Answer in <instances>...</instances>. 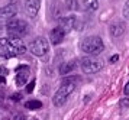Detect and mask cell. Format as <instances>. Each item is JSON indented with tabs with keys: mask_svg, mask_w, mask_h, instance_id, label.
Segmentation results:
<instances>
[{
	"mask_svg": "<svg viewBox=\"0 0 129 120\" xmlns=\"http://www.w3.org/2000/svg\"><path fill=\"white\" fill-rule=\"evenodd\" d=\"M77 81H78V77H67V78L62 81L61 87L58 88V91L55 93V96H54V98H52L54 106H57V107L64 106L65 101L68 100V97H70L71 94H73V91L76 90Z\"/></svg>",
	"mask_w": 129,
	"mask_h": 120,
	"instance_id": "obj_1",
	"label": "cell"
},
{
	"mask_svg": "<svg viewBox=\"0 0 129 120\" xmlns=\"http://www.w3.org/2000/svg\"><path fill=\"white\" fill-rule=\"evenodd\" d=\"M0 49L5 52L7 58L16 57V55H23L26 52V46L19 38H0Z\"/></svg>",
	"mask_w": 129,
	"mask_h": 120,
	"instance_id": "obj_2",
	"label": "cell"
},
{
	"mask_svg": "<svg viewBox=\"0 0 129 120\" xmlns=\"http://www.w3.org/2000/svg\"><path fill=\"white\" fill-rule=\"evenodd\" d=\"M105 49V44L99 36H88L81 42V51L88 55H99Z\"/></svg>",
	"mask_w": 129,
	"mask_h": 120,
	"instance_id": "obj_3",
	"label": "cell"
},
{
	"mask_svg": "<svg viewBox=\"0 0 129 120\" xmlns=\"http://www.w3.org/2000/svg\"><path fill=\"white\" fill-rule=\"evenodd\" d=\"M6 30L7 33L13 36V38H18L20 35H25L26 33V30H28V23L22 20V19H9L6 23Z\"/></svg>",
	"mask_w": 129,
	"mask_h": 120,
	"instance_id": "obj_4",
	"label": "cell"
},
{
	"mask_svg": "<svg viewBox=\"0 0 129 120\" xmlns=\"http://www.w3.org/2000/svg\"><path fill=\"white\" fill-rule=\"evenodd\" d=\"M103 68V61L96 57H87L81 61V69L84 74H96Z\"/></svg>",
	"mask_w": 129,
	"mask_h": 120,
	"instance_id": "obj_5",
	"label": "cell"
},
{
	"mask_svg": "<svg viewBox=\"0 0 129 120\" xmlns=\"http://www.w3.org/2000/svg\"><path fill=\"white\" fill-rule=\"evenodd\" d=\"M30 52L36 57H45L49 52V44L45 38H36L30 44Z\"/></svg>",
	"mask_w": 129,
	"mask_h": 120,
	"instance_id": "obj_6",
	"label": "cell"
},
{
	"mask_svg": "<svg viewBox=\"0 0 129 120\" xmlns=\"http://www.w3.org/2000/svg\"><path fill=\"white\" fill-rule=\"evenodd\" d=\"M76 22H77L76 16H62V17L58 19V26L62 29L64 32H70V30L74 29Z\"/></svg>",
	"mask_w": 129,
	"mask_h": 120,
	"instance_id": "obj_7",
	"label": "cell"
},
{
	"mask_svg": "<svg viewBox=\"0 0 129 120\" xmlns=\"http://www.w3.org/2000/svg\"><path fill=\"white\" fill-rule=\"evenodd\" d=\"M25 9L30 17H35L41 9V0H25Z\"/></svg>",
	"mask_w": 129,
	"mask_h": 120,
	"instance_id": "obj_8",
	"label": "cell"
},
{
	"mask_svg": "<svg viewBox=\"0 0 129 120\" xmlns=\"http://www.w3.org/2000/svg\"><path fill=\"white\" fill-rule=\"evenodd\" d=\"M18 75H16V86H25L26 81L29 78V69H28V65H20L18 69Z\"/></svg>",
	"mask_w": 129,
	"mask_h": 120,
	"instance_id": "obj_9",
	"label": "cell"
},
{
	"mask_svg": "<svg viewBox=\"0 0 129 120\" xmlns=\"http://www.w3.org/2000/svg\"><path fill=\"white\" fill-rule=\"evenodd\" d=\"M16 13H18V9L15 6H3V7H0V20H9L16 16Z\"/></svg>",
	"mask_w": 129,
	"mask_h": 120,
	"instance_id": "obj_10",
	"label": "cell"
},
{
	"mask_svg": "<svg viewBox=\"0 0 129 120\" xmlns=\"http://www.w3.org/2000/svg\"><path fill=\"white\" fill-rule=\"evenodd\" d=\"M125 30H126V26H125L123 22H115L109 26V33H110L112 38H119V36H122V35L125 33Z\"/></svg>",
	"mask_w": 129,
	"mask_h": 120,
	"instance_id": "obj_11",
	"label": "cell"
},
{
	"mask_svg": "<svg viewBox=\"0 0 129 120\" xmlns=\"http://www.w3.org/2000/svg\"><path fill=\"white\" fill-rule=\"evenodd\" d=\"M64 38H65V32L59 28V26H57V28H54L52 30H51L49 39H51V44H52V45H59V44L64 41Z\"/></svg>",
	"mask_w": 129,
	"mask_h": 120,
	"instance_id": "obj_12",
	"label": "cell"
},
{
	"mask_svg": "<svg viewBox=\"0 0 129 120\" xmlns=\"http://www.w3.org/2000/svg\"><path fill=\"white\" fill-rule=\"evenodd\" d=\"M74 65H76V62H74V61H70V62H64V64H61V65H59V69H58L59 74H61V75L68 74L70 71H73Z\"/></svg>",
	"mask_w": 129,
	"mask_h": 120,
	"instance_id": "obj_13",
	"label": "cell"
},
{
	"mask_svg": "<svg viewBox=\"0 0 129 120\" xmlns=\"http://www.w3.org/2000/svg\"><path fill=\"white\" fill-rule=\"evenodd\" d=\"M83 5H84L86 10H90V12H94L99 9V2L97 0H84Z\"/></svg>",
	"mask_w": 129,
	"mask_h": 120,
	"instance_id": "obj_14",
	"label": "cell"
},
{
	"mask_svg": "<svg viewBox=\"0 0 129 120\" xmlns=\"http://www.w3.org/2000/svg\"><path fill=\"white\" fill-rule=\"evenodd\" d=\"M26 109L29 110H36V109H41L42 107V103L39 100H29V101H26Z\"/></svg>",
	"mask_w": 129,
	"mask_h": 120,
	"instance_id": "obj_15",
	"label": "cell"
},
{
	"mask_svg": "<svg viewBox=\"0 0 129 120\" xmlns=\"http://www.w3.org/2000/svg\"><path fill=\"white\" fill-rule=\"evenodd\" d=\"M67 6L70 7L71 10H78V2L77 0H68L67 2Z\"/></svg>",
	"mask_w": 129,
	"mask_h": 120,
	"instance_id": "obj_16",
	"label": "cell"
},
{
	"mask_svg": "<svg viewBox=\"0 0 129 120\" xmlns=\"http://www.w3.org/2000/svg\"><path fill=\"white\" fill-rule=\"evenodd\" d=\"M123 16L129 20V0L125 3V6H123Z\"/></svg>",
	"mask_w": 129,
	"mask_h": 120,
	"instance_id": "obj_17",
	"label": "cell"
},
{
	"mask_svg": "<svg viewBox=\"0 0 129 120\" xmlns=\"http://www.w3.org/2000/svg\"><path fill=\"white\" fill-rule=\"evenodd\" d=\"M119 106H120V109H128L129 107V98H122L120 103H119Z\"/></svg>",
	"mask_w": 129,
	"mask_h": 120,
	"instance_id": "obj_18",
	"label": "cell"
},
{
	"mask_svg": "<svg viewBox=\"0 0 129 120\" xmlns=\"http://www.w3.org/2000/svg\"><path fill=\"white\" fill-rule=\"evenodd\" d=\"M34 88H35V80H32L29 84L26 86V93H32L34 91Z\"/></svg>",
	"mask_w": 129,
	"mask_h": 120,
	"instance_id": "obj_19",
	"label": "cell"
},
{
	"mask_svg": "<svg viewBox=\"0 0 129 120\" xmlns=\"http://www.w3.org/2000/svg\"><path fill=\"white\" fill-rule=\"evenodd\" d=\"M6 74H9V71H7L3 65H0V75H6Z\"/></svg>",
	"mask_w": 129,
	"mask_h": 120,
	"instance_id": "obj_20",
	"label": "cell"
},
{
	"mask_svg": "<svg viewBox=\"0 0 129 120\" xmlns=\"http://www.w3.org/2000/svg\"><path fill=\"white\" fill-rule=\"evenodd\" d=\"M13 120H26V117H25L23 114H16L13 117Z\"/></svg>",
	"mask_w": 129,
	"mask_h": 120,
	"instance_id": "obj_21",
	"label": "cell"
},
{
	"mask_svg": "<svg viewBox=\"0 0 129 120\" xmlns=\"http://www.w3.org/2000/svg\"><path fill=\"white\" fill-rule=\"evenodd\" d=\"M123 93H125V96H129V81L126 83V86L123 88Z\"/></svg>",
	"mask_w": 129,
	"mask_h": 120,
	"instance_id": "obj_22",
	"label": "cell"
},
{
	"mask_svg": "<svg viewBox=\"0 0 129 120\" xmlns=\"http://www.w3.org/2000/svg\"><path fill=\"white\" fill-rule=\"evenodd\" d=\"M10 98H12V100H20L22 96H20V94H13V96H10Z\"/></svg>",
	"mask_w": 129,
	"mask_h": 120,
	"instance_id": "obj_23",
	"label": "cell"
},
{
	"mask_svg": "<svg viewBox=\"0 0 129 120\" xmlns=\"http://www.w3.org/2000/svg\"><path fill=\"white\" fill-rule=\"evenodd\" d=\"M117 59H119V57H117V55H115V57H112V58H110V62H112V64H113V62H116Z\"/></svg>",
	"mask_w": 129,
	"mask_h": 120,
	"instance_id": "obj_24",
	"label": "cell"
},
{
	"mask_svg": "<svg viewBox=\"0 0 129 120\" xmlns=\"http://www.w3.org/2000/svg\"><path fill=\"white\" fill-rule=\"evenodd\" d=\"M0 83H5V78H3V75H0Z\"/></svg>",
	"mask_w": 129,
	"mask_h": 120,
	"instance_id": "obj_25",
	"label": "cell"
}]
</instances>
